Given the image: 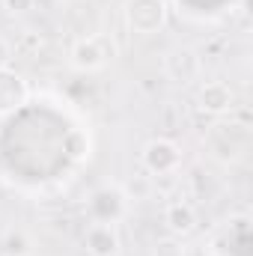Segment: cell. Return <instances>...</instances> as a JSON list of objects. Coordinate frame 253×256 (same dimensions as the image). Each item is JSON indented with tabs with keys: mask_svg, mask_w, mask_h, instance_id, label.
<instances>
[{
	"mask_svg": "<svg viewBox=\"0 0 253 256\" xmlns=\"http://www.w3.org/2000/svg\"><path fill=\"white\" fill-rule=\"evenodd\" d=\"M167 68H170V74H173V78L188 80V78H194V74H196L200 63H196L194 51H188V48H179V51H173V54L167 57Z\"/></svg>",
	"mask_w": 253,
	"mask_h": 256,
	"instance_id": "cell-6",
	"label": "cell"
},
{
	"mask_svg": "<svg viewBox=\"0 0 253 256\" xmlns=\"http://www.w3.org/2000/svg\"><path fill=\"white\" fill-rule=\"evenodd\" d=\"M86 250L92 256H114L120 250V236L110 224H98L86 232Z\"/></svg>",
	"mask_w": 253,
	"mask_h": 256,
	"instance_id": "cell-4",
	"label": "cell"
},
{
	"mask_svg": "<svg viewBox=\"0 0 253 256\" xmlns=\"http://www.w3.org/2000/svg\"><path fill=\"white\" fill-rule=\"evenodd\" d=\"M200 108L202 110H212V114H220L226 108H232V90L220 80H212L200 90Z\"/></svg>",
	"mask_w": 253,
	"mask_h": 256,
	"instance_id": "cell-5",
	"label": "cell"
},
{
	"mask_svg": "<svg viewBox=\"0 0 253 256\" xmlns=\"http://www.w3.org/2000/svg\"><path fill=\"white\" fill-rule=\"evenodd\" d=\"M21 102H24V84L6 72H0V110L18 108Z\"/></svg>",
	"mask_w": 253,
	"mask_h": 256,
	"instance_id": "cell-7",
	"label": "cell"
},
{
	"mask_svg": "<svg viewBox=\"0 0 253 256\" xmlns=\"http://www.w3.org/2000/svg\"><path fill=\"white\" fill-rule=\"evenodd\" d=\"M167 21L164 0H131L128 3V24L140 33H155Z\"/></svg>",
	"mask_w": 253,
	"mask_h": 256,
	"instance_id": "cell-1",
	"label": "cell"
},
{
	"mask_svg": "<svg viewBox=\"0 0 253 256\" xmlns=\"http://www.w3.org/2000/svg\"><path fill=\"white\" fill-rule=\"evenodd\" d=\"M146 164H149V170H155V173H167V170H173L176 164H179V149L170 143V140H152L149 146H146Z\"/></svg>",
	"mask_w": 253,
	"mask_h": 256,
	"instance_id": "cell-3",
	"label": "cell"
},
{
	"mask_svg": "<svg viewBox=\"0 0 253 256\" xmlns=\"http://www.w3.org/2000/svg\"><path fill=\"white\" fill-rule=\"evenodd\" d=\"M167 224H170V230H173V232H190V230H194V224H196L194 208H190V206H182V202L170 206V208H167Z\"/></svg>",
	"mask_w": 253,
	"mask_h": 256,
	"instance_id": "cell-8",
	"label": "cell"
},
{
	"mask_svg": "<svg viewBox=\"0 0 253 256\" xmlns=\"http://www.w3.org/2000/svg\"><path fill=\"white\" fill-rule=\"evenodd\" d=\"M72 57L80 68H98L108 63V57H114V45H108L104 36H86L74 45Z\"/></svg>",
	"mask_w": 253,
	"mask_h": 256,
	"instance_id": "cell-2",
	"label": "cell"
},
{
	"mask_svg": "<svg viewBox=\"0 0 253 256\" xmlns=\"http://www.w3.org/2000/svg\"><path fill=\"white\" fill-rule=\"evenodd\" d=\"M9 60H12V48H9V45H6V42L0 39V72H3L6 66H9Z\"/></svg>",
	"mask_w": 253,
	"mask_h": 256,
	"instance_id": "cell-9",
	"label": "cell"
}]
</instances>
